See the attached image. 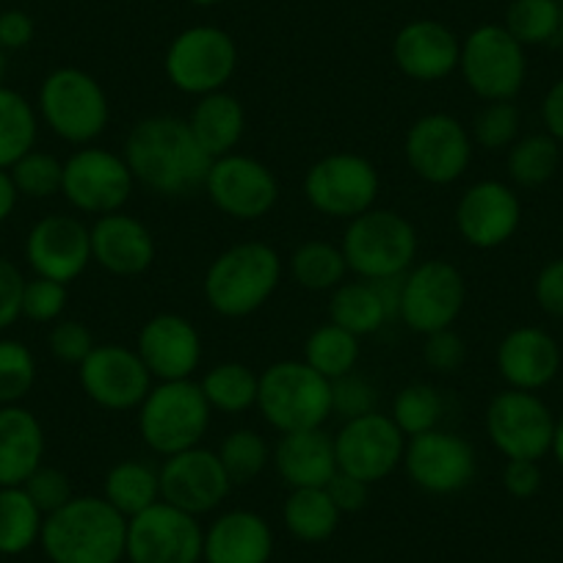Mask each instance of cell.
Listing matches in <instances>:
<instances>
[{
	"mask_svg": "<svg viewBox=\"0 0 563 563\" xmlns=\"http://www.w3.org/2000/svg\"><path fill=\"white\" fill-rule=\"evenodd\" d=\"M135 186L161 199H186L205 188L210 158L186 119L172 113L144 117L128 130L122 147Z\"/></svg>",
	"mask_w": 563,
	"mask_h": 563,
	"instance_id": "obj_1",
	"label": "cell"
},
{
	"mask_svg": "<svg viewBox=\"0 0 563 563\" xmlns=\"http://www.w3.org/2000/svg\"><path fill=\"white\" fill-rule=\"evenodd\" d=\"M40 547L51 563H122L128 519L102 495H75L47 514Z\"/></svg>",
	"mask_w": 563,
	"mask_h": 563,
	"instance_id": "obj_2",
	"label": "cell"
},
{
	"mask_svg": "<svg viewBox=\"0 0 563 563\" xmlns=\"http://www.w3.org/2000/svg\"><path fill=\"white\" fill-rule=\"evenodd\" d=\"M285 263L271 243L241 241L210 260L202 279L205 305L221 318H249L279 290Z\"/></svg>",
	"mask_w": 563,
	"mask_h": 563,
	"instance_id": "obj_3",
	"label": "cell"
},
{
	"mask_svg": "<svg viewBox=\"0 0 563 563\" xmlns=\"http://www.w3.org/2000/svg\"><path fill=\"white\" fill-rule=\"evenodd\" d=\"M210 409L202 387L194 378L155 382L147 398L135 409V429L141 442L161 459L202 445L210 429Z\"/></svg>",
	"mask_w": 563,
	"mask_h": 563,
	"instance_id": "obj_4",
	"label": "cell"
},
{
	"mask_svg": "<svg viewBox=\"0 0 563 563\" xmlns=\"http://www.w3.org/2000/svg\"><path fill=\"white\" fill-rule=\"evenodd\" d=\"M40 122L73 147H89L111 122V100L91 73L58 67L45 75L36 91Z\"/></svg>",
	"mask_w": 563,
	"mask_h": 563,
	"instance_id": "obj_5",
	"label": "cell"
},
{
	"mask_svg": "<svg viewBox=\"0 0 563 563\" xmlns=\"http://www.w3.org/2000/svg\"><path fill=\"white\" fill-rule=\"evenodd\" d=\"M340 249L356 279L384 282L404 276L417 263V227L398 210L373 208L345 221Z\"/></svg>",
	"mask_w": 563,
	"mask_h": 563,
	"instance_id": "obj_6",
	"label": "cell"
},
{
	"mask_svg": "<svg viewBox=\"0 0 563 563\" xmlns=\"http://www.w3.org/2000/svg\"><path fill=\"white\" fill-rule=\"evenodd\" d=\"M257 409L279 434L323 429L332 417V382L305 360H279L260 373Z\"/></svg>",
	"mask_w": 563,
	"mask_h": 563,
	"instance_id": "obj_7",
	"label": "cell"
},
{
	"mask_svg": "<svg viewBox=\"0 0 563 563\" xmlns=\"http://www.w3.org/2000/svg\"><path fill=\"white\" fill-rule=\"evenodd\" d=\"M241 53L230 31L202 23L183 29L169 42L164 53V73L180 95L205 97L230 86Z\"/></svg>",
	"mask_w": 563,
	"mask_h": 563,
	"instance_id": "obj_8",
	"label": "cell"
},
{
	"mask_svg": "<svg viewBox=\"0 0 563 563\" xmlns=\"http://www.w3.org/2000/svg\"><path fill=\"white\" fill-rule=\"evenodd\" d=\"M464 305H467V282L459 265L445 257L415 263L400 279L398 321L422 338L456 327Z\"/></svg>",
	"mask_w": 563,
	"mask_h": 563,
	"instance_id": "obj_9",
	"label": "cell"
},
{
	"mask_svg": "<svg viewBox=\"0 0 563 563\" xmlns=\"http://www.w3.org/2000/svg\"><path fill=\"white\" fill-rule=\"evenodd\" d=\"M307 205L334 221H351L376 208L382 177L376 164L360 153H329L318 158L301 180Z\"/></svg>",
	"mask_w": 563,
	"mask_h": 563,
	"instance_id": "obj_10",
	"label": "cell"
},
{
	"mask_svg": "<svg viewBox=\"0 0 563 563\" xmlns=\"http://www.w3.org/2000/svg\"><path fill=\"white\" fill-rule=\"evenodd\" d=\"M459 73L478 100H514L528 80V47L503 23H484L462 40Z\"/></svg>",
	"mask_w": 563,
	"mask_h": 563,
	"instance_id": "obj_11",
	"label": "cell"
},
{
	"mask_svg": "<svg viewBox=\"0 0 563 563\" xmlns=\"http://www.w3.org/2000/svg\"><path fill=\"white\" fill-rule=\"evenodd\" d=\"M473 135L453 113H422L404 135V158L411 175L429 186H453L473 164Z\"/></svg>",
	"mask_w": 563,
	"mask_h": 563,
	"instance_id": "obj_12",
	"label": "cell"
},
{
	"mask_svg": "<svg viewBox=\"0 0 563 563\" xmlns=\"http://www.w3.org/2000/svg\"><path fill=\"white\" fill-rule=\"evenodd\" d=\"M135 191L133 172L122 153L97 147H78L64 161L62 197L80 216H100L124 210Z\"/></svg>",
	"mask_w": 563,
	"mask_h": 563,
	"instance_id": "obj_13",
	"label": "cell"
},
{
	"mask_svg": "<svg viewBox=\"0 0 563 563\" xmlns=\"http://www.w3.org/2000/svg\"><path fill=\"white\" fill-rule=\"evenodd\" d=\"M555 422V415L539 393L506 387L486 406V437L506 459L541 462L550 456Z\"/></svg>",
	"mask_w": 563,
	"mask_h": 563,
	"instance_id": "obj_14",
	"label": "cell"
},
{
	"mask_svg": "<svg viewBox=\"0 0 563 563\" xmlns=\"http://www.w3.org/2000/svg\"><path fill=\"white\" fill-rule=\"evenodd\" d=\"M205 194L221 216L232 221H260L279 202V180L260 158L243 153L221 155L210 164Z\"/></svg>",
	"mask_w": 563,
	"mask_h": 563,
	"instance_id": "obj_15",
	"label": "cell"
},
{
	"mask_svg": "<svg viewBox=\"0 0 563 563\" xmlns=\"http://www.w3.org/2000/svg\"><path fill=\"white\" fill-rule=\"evenodd\" d=\"M202 547L199 517L164 500L128 519V563H202Z\"/></svg>",
	"mask_w": 563,
	"mask_h": 563,
	"instance_id": "obj_16",
	"label": "cell"
},
{
	"mask_svg": "<svg viewBox=\"0 0 563 563\" xmlns=\"http://www.w3.org/2000/svg\"><path fill=\"white\" fill-rule=\"evenodd\" d=\"M404 473L426 495L448 497L467 489L478 475L473 442L453 431L434 429L406 440Z\"/></svg>",
	"mask_w": 563,
	"mask_h": 563,
	"instance_id": "obj_17",
	"label": "cell"
},
{
	"mask_svg": "<svg viewBox=\"0 0 563 563\" xmlns=\"http://www.w3.org/2000/svg\"><path fill=\"white\" fill-rule=\"evenodd\" d=\"M404 451L406 434L384 411H371V415L345 420L334 434L340 473L354 475L371 486L382 484L395 470H400Z\"/></svg>",
	"mask_w": 563,
	"mask_h": 563,
	"instance_id": "obj_18",
	"label": "cell"
},
{
	"mask_svg": "<svg viewBox=\"0 0 563 563\" xmlns=\"http://www.w3.org/2000/svg\"><path fill=\"white\" fill-rule=\"evenodd\" d=\"M78 382L86 398L106 411H133L147 398L155 378L135 349L122 343L95 345L78 365Z\"/></svg>",
	"mask_w": 563,
	"mask_h": 563,
	"instance_id": "obj_19",
	"label": "cell"
},
{
	"mask_svg": "<svg viewBox=\"0 0 563 563\" xmlns=\"http://www.w3.org/2000/svg\"><path fill=\"white\" fill-rule=\"evenodd\" d=\"M453 224L467 246L492 252L517 235L522 224V199L511 183L478 180L459 197Z\"/></svg>",
	"mask_w": 563,
	"mask_h": 563,
	"instance_id": "obj_20",
	"label": "cell"
},
{
	"mask_svg": "<svg viewBox=\"0 0 563 563\" xmlns=\"http://www.w3.org/2000/svg\"><path fill=\"white\" fill-rule=\"evenodd\" d=\"M161 500L180 511L205 517L219 511L221 503L230 497L232 481L221 464L219 453L197 445L188 451L164 459L158 467Z\"/></svg>",
	"mask_w": 563,
	"mask_h": 563,
	"instance_id": "obj_21",
	"label": "cell"
},
{
	"mask_svg": "<svg viewBox=\"0 0 563 563\" xmlns=\"http://www.w3.org/2000/svg\"><path fill=\"white\" fill-rule=\"evenodd\" d=\"M25 263L34 276L69 285L91 265V232L67 213L42 216L25 235Z\"/></svg>",
	"mask_w": 563,
	"mask_h": 563,
	"instance_id": "obj_22",
	"label": "cell"
},
{
	"mask_svg": "<svg viewBox=\"0 0 563 563\" xmlns=\"http://www.w3.org/2000/svg\"><path fill=\"white\" fill-rule=\"evenodd\" d=\"M135 354L155 382H183L194 378L202 365V334L180 312H158L141 323L135 334Z\"/></svg>",
	"mask_w": 563,
	"mask_h": 563,
	"instance_id": "obj_23",
	"label": "cell"
},
{
	"mask_svg": "<svg viewBox=\"0 0 563 563\" xmlns=\"http://www.w3.org/2000/svg\"><path fill=\"white\" fill-rule=\"evenodd\" d=\"M462 40L451 25L420 18L400 25L393 40V62L415 84H440L459 73Z\"/></svg>",
	"mask_w": 563,
	"mask_h": 563,
	"instance_id": "obj_24",
	"label": "cell"
},
{
	"mask_svg": "<svg viewBox=\"0 0 563 563\" xmlns=\"http://www.w3.org/2000/svg\"><path fill=\"white\" fill-rule=\"evenodd\" d=\"M561 345L541 327H514L503 334L495 351V367L511 389L539 393L555 382L561 371Z\"/></svg>",
	"mask_w": 563,
	"mask_h": 563,
	"instance_id": "obj_25",
	"label": "cell"
},
{
	"mask_svg": "<svg viewBox=\"0 0 563 563\" xmlns=\"http://www.w3.org/2000/svg\"><path fill=\"white\" fill-rule=\"evenodd\" d=\"M91 232V263L111 276H141L153 268L155 235L147 224L135 216L117 210L95 219Z\"/></svg>",
	"mask_w": 563,
	"mask_h": 563,
	"instance_id": "obj_26",
	"label": "cell"
},
{
	"mask_svg": "<svg viewBox=\"0 0 563 563\" xmlns=\"http://www.w3.org/2000/svg\"><path fill=\"white\" fill-rule=\"evenodd\" d=\"M274 528L249 508L219 514L205 528L202 563H271Z\"/></svg>",
	"mask_w": 563,
	"mask_h": 563,
	"instance_id": "obj_27",
	"label": "cell"
},
{
	"mask_svg": "<svg viewBox=\"0 0 563 563\" xmlns=\"http://www.w3.org/2000/svg\"><path fill=\"white\" fill-rule=\"evenodd\" d=\"M271 464L290 489H323L340 473L334 434L323 429L279 434L271 448Z\"/></svg>",
	"mask_w": 563,
	"mask_h": 563,
	"instance_id": "obj_28",
	"label": "cell"
},
{
	"mask_svg": "<svg viewBox=\"0 0 563 563\" xmlns=\"http://www.w3.org/2000/svg\"><path fill=\"white\" fill-rule=\"evenodd\" d=\"M45 429L23 404L0 406V486H23L45 464Z\"/></svg>",
	"mask_w": 563,
	"mask_h": 563,
	"instance_id": "obj_29",
	"label": "cell"
},
{
	"mask_svg": "<svg viewBox=\"0 0 563 563\" xmlns=\"http://www.w3.org/2000/svg\"><path fill=\"white\" fill-rule=\"evenodd\" d=\"M186 122L194 139L199 141V147L216 161L221 155L238 153V144L246 133V108L227 89L213 91V95L197 97Z\"/></svg>",
	"mask_w": 563,
	"mask_h": 563,
	"instance_id": "obj_30",
	"label": "cell"
},
{
	"mask_svg": "<svg viewBox=\"0 0 563 563\" xmlns=\"http://www.w3.org/2000/svg\"><path fill=\"white\" fill-rule=\"evenodd\" d=\"M393 318L395 312L378 282L354 276V279H345L338 290H332V299H329V321L356 334L360 340L378 334Z\"/></svg>",
	"mask_w": 563,
	"mask_h": 563,
	"instance_id": "obj_31",
	"label": "cell"
},
{
	"mask_svg": "<svg viewBox=\"0 0 563 563\" xmlns=\"http://www.w3.org/2000/svg\"><path fill=\"white\" fill-rule=\"evenodd\" d=\"M343 514L338 511L334 500L323 489H290L282 503V522L285 530L301 544H323L332 539L340 528Z\"/></svg>",
	"mask_w": 563,
	"mask_h": 563,
	"instance_id": "obj_32",
	"label": "cell"
},
{
	"mask_svg": "<svg viewBox=\"0 0 563 563\" xmlns=\"http://www.w3.org/2000/svg\"><path fill=\"white\" fill-rule=\"evenodd\" d=\"M102 497L122 514L124 519L147 511L161 500V475L158 467L139 459L117 462L102 478Z\"/></svg>",
	"mask_w": 563,
	"mask_h": 563,
	"instance_id": "obj_33",
	"label": "cell"
},
{
	"mask_svg": "<svg viewBox=\"0 0 563 563\" xmlns=\"http://www.w3.org/2000/svg\"><path fill=\"white\" fill-rule=\"evenodd\" d=\"M45 514L23 486H0V555L18 558L40 544Z\"/></svg>",
	"mask_w": 563,
	"mask_h": 563,
	"instance_id": "obj_34",
	"label": "cell"
},
{
	"mask_svg": "<svg viewBox=\"0 0 563 563\" xmlns=\"http://www.w3.org/2000/svg\"><path fill=\"white\" fill-rule=\"evenodd\" d=\"M288 271L296 285L310 294H332L351 274L343 249L329 241L299 243L290 254Z\"/></svg>",
	"mask_w": 563,
	"mask_h": 563,
	"instance_id": "obj_35",
	"label": "cell"
},
{
	"mask_svg": "<svg viewBox=\"0 0 563 563\" xmlns=\"http://www.w3.org/2000/svg\"><path fill=\"white\" fill-rule=\"evenodd\" d=\"M210 409L235 417L257 406L260 373L246 362H219L199 382Z\"/></svg>",
	"mask_w": 563,
	"mask_h": 563,
	"instance_id": "obj_36",
	"label": "cell"
},
{
	"mask_svg": "<svg viewBox=\"0 0 563 563\" xmlns=\"http://www.w3.org/2000/svg\"><path fill=\"white\" fill-rule=\"evenodd\" d=\"M40 113L29 97L12 86H0V169H12L36 147Z\"/></svg>",
	"mask_w": 563,
	"mask_h": 563,
	"instance_id": "obj_37",
	"label": "cell"
},
{
	"mask_svg": "<svg viewBox=\"0 0 563 563\" xmlns=\"http://www.w3.org/2000/svg\"><path fill=\"white\" fill-rule=\"evenodd\" d=\"M561 144L550 133L519 135L508 147L506 172L517 188H541L558 175Z\"/></svg>",
	"mask_w": 563,
	"mask_h": 563,
	"instance_id": "obj_38",
	"label": "cell"
},
{
	"mask_svg": "<svg viewBox=\"0 0 563 563\" xmlns=\"http://www.w3.org/2000/svg\"><path fill=\"white\" fill-rule=\"evenodd\" d=\"M362 354V340L356 334L345 332L338 323H321L312 329L305 340V356L301 360L321 373L323 378L334 382L340 376H349L356 371V362Z\"/></svg>",
	"mask_w": 563,
	"mask_h": 563,
	"instance_id": "obj_39",
	"label": "cell"
},
{
	"mask_svg": "<svg viewBox=\"0 0 563 563\" xmlns=\"http://www.w3.org/2000/svg\"><path fill=\"white\" fill-rule=\"evenodd\" d=\"M442 415H445V398L440 389L429 382H409L395 393L389 417L400 431L409 437L426 434V431L440 429Z\"/></svg>",
	"mask_w": 563,
	"mask_h": 563,
	"instance_id": "obj_40",
	"label": "cell"
},
{
	"mask_svg": "<svg viewBox=\"0 0 563 563\" xmlns=\"http://www.w3.org/2000/svg\"><path fill=\"white\" fill-rule=\"evenodd\" d=\"M503 29L525 47L550 45L561 36V0H511Z\"/></svg>",
	"mask_w": 563,
	"mask_h": 563,
	"instance_id": "obj_41",
	"label": "cell"
},
{
	"mask_svg": "<svg viewBox=\"0 0 563 563\" xmlns=\"http://www.w3.org/2000/svg\"><path fill=\"white\" fill-rule=\"evenodd\" d=\"M219 459L230 475L232 486H246L254 478L268 470L271 464V445L263 440V434L254 429H235L221 440Z\"/></svg>",
	"mask_w": 563,
	"mask_h": 563,
	"instance_id": "obj_42",
	"label": "cell"
},
{
	"mask_svg": "<svg viewBox=\"0 0 563 563\" xmlns=\"http://www.w3.org/2000/svg\"><path fill=\"white\" fill-rule=\"evenodd\" d=\"M519 128H522V113L514 100L484 102L470 124V135L475 147L484 153H503V150L508 153V147L519 139Z\"/></svg>",
	"mask_w": 563,
	"mask_h": 563,
	"instance_id": "obj_43",
	"label": "cell"
},
{
	"mask_svg": "<svg viewBox=\"0 0 563 563\" xmlns=\"http://www.w3.org/2000/svg\"><path fill=\"white\" fill-rule=\"evenodd\" d=\"M36 384V356L23 340L0 338V406H18Z\"/></svg>",
	"mask_w": 563,
	"mask_h": 563,
	"instance_id": "obj_44",
	"label": "cell"
},
{
	"mask_svg": "<svg viewBox=\"0 0 563 563\" xmlns=\"http://www.w3.org/2000/svg\"><path fill=\"white\" fill-rule=\"evenodd\" d=\"M9 175H12L14 188H18L20 197L51 199L56 197V194H62L64 161H58L56 155L42 153V150L34 147L9 169Z\"/></svg>",
	"mask_w": 563,
	"mask_h": 563,
	"instance_id": "obj_45",
	"label": "cell"
},
{
	"mask_svg": "<svg viewBox=\"0 0 563 563\" xmlns=\"http://www.w3.org/2000/svg\"><path fill=\"white\" fill-rule=\"evenodd\" d=\"M67 285L62 282L45 279V276H34V279H25L23 288V318L34 323H56L64 318L67 310Z\"/></svg>",
	"mask_w": 563,
	"mask_h": 563,
	"instance_id": "obj_46",
	"label": "cell"
},
{
	"mask_svg": "<svg viewBox=\"0 0 563 563\" xmlns=\"http://www.w3.org/2000/svg\"><path fill=\"white\" fill-rule=\"evenodd\" d=\"M378 411V389L371 378L349 373L332 382V417L354 420V417Z\"/></svg>",
	"mask_w": 563,
	"mask_h": 563,
	"instance_id": "obj_47",
	"label": "cell"
},
{
	"mask_svg": "<svg viewBox=\"0 0 563 563\" xmlns=\"http://www.w3.org/2000/svg\"><path fill=\"white\" fill-rule=\"evenodd\" d=\"M95 334L86 323L73 321V318H62L51 327L47 334V349H51L53 360L64 362V365L78 367L86 356L95 351Z\"/></svg>",
	"mask_w": 563,
	"mask_h": 563,
	"instance_id": "obj_48",
	"label": "cell"
},
{
	"mask_svg": "<svg viewBox=\"0 0 563 563\" xmlns=\"http://www.w3.org/2000/svg\"><path fill=\"white\" fill-rule=\"evenodd\" d=\"M23 489L29 492V497L36 503V508H40L45 517L47 514L58 511L62 506H67V503L75 497L69 475L58 467H47V464H42L40 470H34V475L25 481Z\"/></svg>",
	"mask_w": 563,
	"mask_h": 563,
	"instance_id": "obj_49",
	"label": "cell"
},
{
	"mask_svg": "<svg viewBox=\"0 0 563 563\" xmlns=\"http://www.w3.org/2000/svg\"><path fill=\"white\" fill-rule=\"evenodd\" d=\"M422 362H426L429 371L440 373V376H451V373L462 371V365L467 362V343L453 329H442V332L426 338V343H422Z\"/></svg>",
	"mask_w": 563,
	"mask_h": 563,
	"instance_id": "obj_50",
	"label": "cell"
},
{
	"mask_svg": "<svg viewBox=\"0 0 563 563\" xmlns=\"http://www.w3.org/2000/svg\"><path fill=\"white\" fill-rule=\"evenodd\" d=\"M25 276L9 257L0 254V334L23 318Z\"/></svg>",
	"mask_w": 563,
	"mask_h": 563,
	"instance_id": "obj_51",
	"label": "cell"
},
{
	"mask_svg": "<svg viewBox=\"0 0 563 563\" xmlns=\"http://www.w3.org/2000/svg\"><path fill=\"white\" fill-rule=\"evenodd\" d=\"M533 299L541 312L563 321V257H555L541 265L533 282Z\"/></svg>",
	"mask_w": 563,
	"mask_h": 563,
	"instance_id": "obj_52",
	"label": "cell"
},
{
	"mask_svg": "<svg viewBox=\"0 0 563 563\" xmlns=\"http://www.w3.org/2000/svg\"><path fill=\"white\" fill-rule=\"evenodd\" d=\"M503 489L517 500H530L541 489V467L539 462L528 459H506L503 467Z\"/></svg>",
	"mask_w": 563,
	"mask_h": 563,
	"instance_id": "obj_53",
	"label": "cell"
},
{
	"mask_svg": "<svg viewBox=\"0 0 563 563\" xmlns=\"http://www.w3.org/2000/svg\"><path fill=\"white\" fill-rule=\"evenodd\" d=\"M329 497L334 500L340 514H360L371 500V484L354 478V475L338 473L327 486Z\"/></svg>",
	"mask_w": 563,
	"mask_h": 563,
	"instance_id": "obj_54",
	"label": "cell"
},
{
	"mask_svg": "<svg viewBox=\"0 0 563 563\" xmlns=\"http://www.w3.org/2000/svg\"><path fill=\"white\" fill-rule=\"evenodd\" d=\"M36 25L29 12L23 9H7L0 12V47L3 51H23L34 42Z\"/></svg>",
	"mask_w": 563,
	"mask_h": 563,
	"instance_id": "obj_55",
	"label": "cell"
},
{
	"mask_svg": "<svg viewBox=\"0 0 563 563\" xmlns=\"http://www.w3.org/2000/svg\"><path fill=\"white\" fill-rule=\"evenodd\" d=\"M541 124H544V133L563 144V78H558L541 100Z\"/></svg>",
	"mask_w": 563,
	"mask_h": 563,
	"instance_id": "obj_56",
	"label": "cell"
},
{
	"mask_svg": "<svg viewBox=\"0 0 563 563\" xmlns=\"http://www.w3.org/2000/svg\"><path fill=\"white\" fill-rule=\"evenodd\" d=\"M18 202L20 194L14 188L12 175H9V169H0V224H7L12 219L14 210H18Z\"/></svg>",
	"mask_w": 563,
	"mask_h": 563,
	"instance_id": "obj_57",
	"label": "cell"
},
{
	"mask_svg": "<svg viewBox=\"0 0 563 563\" xmlns=\"http://www.w3.org/2000/svg\"><path fill=\"white\" fill-rule=\"evenodd\" d=\"M550 456L555 459L558 467L563 470V415L558 417V422H555V437H552V451H550Z\"/></svg>",
	"mask_w": 563,
	"mask_h": 563,
	"instance_id": "obj_58",
	"label": "cell"
},
{
	"mask_svg": "<svg viewBox=\"0 0 563 563\" xmlns=\"http://www.w3.org/2000/svg\"><path fill=\"white\" fill-rule=\"evenodd\" d=\"M7 73H9V56L7 51L0 47V86H7Z\"/></svg>",
	"mask_w": 563,
	"mask_h": 563,
	"instance_id": "obj_59",
	"label": "cell"
},
{
	"mask_svg": "<svg viewBox=\"0 0 563 563\" xmlns=\"http://www.w3.org/2000/svg\"><path fill=\"white\" fill-rule=\"evenodd\" d=\"M188 3H194V7L199 9H213V7H221L224 0H188Z\"/></svg>",
	"mask_w": 563,
	"mask_h": 563,
	"instance_id": "obj_60",
	"label": "cell"
},
{
	"mask_svg": "<svg viewBox=\"0 0 563 563\" xmlns=\"http://www.w3.org/2000/svg\"><path fill=\"white\" fill-rule=\"evenodd\" d=\"M558 40L563 42V3H561V36H558Z\"/></svg>",
	"mask_w": 563,
	"mask_h": 563,
	"instance_id": "obj_61",
	"label": "cell"
}]
</instances>
